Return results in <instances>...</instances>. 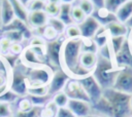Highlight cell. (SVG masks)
I'll use <instances>...</instances> for the list:
<instances>
[{"mask_svg": "<svg viewBox=\"0 0 132 117\" xmlns=\"http://www.w3.org/2000/svg\"><path fill=\"white\" fill-rule=\"evenodd\" d=\"M82 52V38L65 39L61 53V69L64 70L69 77L79 65V56Z\"/></svg>", "mask_w": 132, "mask_h": 117, "instance_id": "6da1fadb", "label": "cell"}, {"mask_svg": "<svg viewBox=\"0 0 132 117\" xmlns=\"http://www.w3.org/2000/svg\"><path fill=\"white\" fill-rule=\"evenodd\" d=\"M103 98L108 102L111 117H131V95L118 91L116 89L106 88L103 89Z\"/></svg>", "mask_w": 132, "mask_h": 117, "instance_id": "7a4b0ae2", "label": "cell"}, {"mask_svg": "<svg viewBox=\"0 0 132 117\" xmlns=\"http://www.w3.org/2000/svg\"><path fill=\"white\" fill-rule=\"evenodd\" d=\"M119 70L120 68L116 66L113 60L98 55V61L92 75L100 84V86L103 89H106L112 87Z\"/></svg>", "mask_w": 132, "mask_h": 117, "instance_id": "3957f363", "label": "cell"}, {"mask_svg": "<svg viewBox=\"0 0 132 117\" xmlns=\"http://www.w3.org/2000/svg\"><path fill=\"white\" fill-rule=\"evenodd\" d=\"M52 75H53V72L51 68L45 65L28 68V71L26 72V77H27L29 87L48 85Z\"/></svg>", "mask_w": 132, "mask_h": 117, "instance_id": "277c9868", "label": "cell"}, {"mask_svg": "<svg viewBox=\"0 0 132 117\" xmlns=\"http://www.w3.org/2000/svg\"><path fill=\"white\" fill-rule=\"evenodd\" d=\"M112 88L132 95V67H123L120 68Z\"/></svg>", "mask_w": 132, "mask_h": 117, "instance_id": "5b68a950", "label": "cell"}, {"mask_svg": "<svg viewBox=\"0 0 132 117\" xmlns=\"http://www.w3.org/2000/svg\"><path fill=\"white\" fill-rule=\"evenodd\" d=\"M28 87L29 85L26 77V72H23L21 70H13L10 76L9 89L18 94L20 98H23L27 96Z\"/></svg>", "mask_w": 132, "mask_h": 117, "instance_id": "8992f818", "label": "cell"}, {"mask_svg": "<svg viewBox=\"0 0 132 117\" xmlns=\"http://www.w3.org/2000/svg\"><path fill=\"white\" fill-rule=\"evenodd\" d=\"M78 80L81 83L86 93L88 94L92 105L101 99V96L103 94V88L100 86V84L97 82V80L94 78V76L92 74L87 77H84L81 79H78Z\"/></svg>", "mask_w": 132, "mask_h": 117, "instance_id": "52a82bcc", "label": "cell"}, {"mask_svg": "<svg viewBox=\"0 0 132 117\" xmlns=\"http://www.w3.org/2000/svg\"><path fill=\"white\" fill-rule=\"evenodd\" d=\"M65 39H56L54 41L46 42L45 44V59L48 61L52 67L61 68V53L62 46Z\"/></svg>", "mask_w": 132, "mask_h": 117, "instance_id": "ba28073f", "label": "cell"}, {"mask_svg": "<svg viewBox=\"0 0 132 117\" xmlns=\"http://www.w3.org/2000/svg\"><path fill=\"white\" fill-rule=\"evenodd\" d=\"M63 91L66 93V95L69 98V100H79V101H85V102L91 103L88 94L86 93V91L78 79L69 78Z\"/></svg>", "mask_w": 132, "mask_h": 117, "instance_id": "9c48e42d", "label": "cell"}, {"mask_svg": "<svg viewBox=\"0 0 132 117\" xmlns=\"http://www.w3.org/2000/svg\"><path fill=\"white\" fill-rule=\"evenodd\" d=\"M69 78H70L69 75L64 70H62L61 68L55 70L53 72L51 81H50V83L47 85L48 86V93L53 96L57 92L63 91L67 81L69 80Z\"/></svg>", "mask_w": 132, "mask_h": 117, "instance_id": "30bf717a", "label": "cell"}, {"mask_svg": "<svg viewBox=\"0 0 132 117\" xmlns=\"http://www.w3.org/2000/svg\"><path fill=\"white\" fill-rule=\"evenodd\" d=\"M113 62L118 68L132 67V46L128 39L123 47L113 55Z\"/></svg>", "mask_w": 132, "mask_h": 117, "instance_id": "8fae6325", "label": "cell"}, {"mask_svg": "<svg viewBox=\"0 0 132 117\" xmlns=\"http://www.w3.org/2000/svg\"><path fill=\"white\" fill-rule=\"evenodd\" d=\"M80 33H81V38L84 39H92L97 31L101 28V24L93 16H87L84 22L78 24Z\"/></svg>", "mask_w": 132, "mask_h": 117, "instance_id": "7c38bea8", "label": "cell"}, {"mask_svg": "<svg viewBox=\"0 0 132 117\" xmlns=\"http://www.w3.org/2000/svg\"><path fill=\"white\" fill-rule=\"evenodd\" d=\"M67 108L74 114L75 117H87L92 114V104L79 100H69Z\"/></svg>", "mask_w": 132, "mask_h": 117, "instance_id": "4fadbf2b", "label": "cell"}, {"mask_svg": "<svg viewBox=\"0 0 132 117\" xmlns=\"http://www.w3.org/2000/svg\"><path fill=\"white\" fill-rule=\"evenodd\" d=\"M48 16L44 12V10H37V11H30L28 14V26L32 29L42 28L47 25Z\"/></svg>", "mask_w": 132, "mask_h": 117, "instance_id": "5bb4252c", "label": "cell"}, {"mask_svg": "<svg viewBox=\"0 0 132 117\" xmlns=\"http://www.w3.org/2000/svg\"><path fill=\"white\" fill-rule=\"evenodd\" d=\"M15 18L12 6L8 0H0V20L2 27L7 26Z\"/></svg>", "mask_w": 132, "mask_h": 117, "instance_id": "9a60e30c", "label": "cell"}, {"mask_svg": "<svg viewBox=\"0 0 132 117\" xmlns=\"http://www.w3.org/2000/svg\"><path fill=\"white\" fill-rule=\"evenodd\" d=\"M104 27L109 37H128L129 31H130L125 24L120 23L118 21H113Z\"/></svg>", "mask_w": 132, "mask_h": 117, "instance_id": "2e32d148", "label": "cell"}, {"mask_svg": "<svg viewBox=\"0 0 132 117\" xmlns=\"http://www.w3.org/2000/svg\"><path fill=\"white\" fill-rule=\"evenodd\" d=\"M21 59L23 61V64L26 65L28 68H32V67L44 65L43 64V61L33 51V49L30 46L24 48V50H23V52L21 54Z\"/></svg>", "mask_w": 132, "mask_h": 117, "instance_id": "e0dca14e", "label": "cell"}, {"mask_svg": "<svg viewBox=\"0 0 132 117\" xmlns=\"http://www.w3.org/2000/svg\"><path fill=\"white\" fill-rule=\"evenodd\" d=\"M98 61V53L93 51H82L79 56V66L93 73V70Z\"/></svg>", "mask_w": 132, "mask_h": 117, "instance_id": "ac0fdd59", "label": "cell"}, {"mask_svg": "<svg viewBox=\"0 0 132 117\" xmlns=\"http://www.w3.org/2000/svg\"><path fill=\"white\" fill-rule=\"evenodd\" d=\"M92 15L101 24V26H106L107 24H109L113 21H117L116 15L113 13H111L110 11H108L105 7L95 8Z\"/></svg>", "mask_w": 132, "mask_h": 117, "instance_id": "d6986e66", "label": "cell"}, {"mask_svg": "<svg viewBox=\"0 0 132 117\" xmlns=\"http://www.w3.org/2000/svg\"><path fill=\"white\" fill-rule=\"evenodd\" d=\"M114 15L118 22L125 24L127 20L132 15V0H128L123 5H121L120 8L116 11Z\"/></svg>", "mask_w": 132, "mask_h": 117, "instance_id": "ffe728a7", "label": "cell"}, {"mask_svg": "<svg viewBox=\"0 0 132 117\" xmlns=\"http://www.w3.org/2000/svg\"><path fill=\"white\" fill-rule=\"evenodd\" d=\"M12 6L13 12L15 14V17L27 23L28 24V14L29 11L27 9V6H25L22 2H20L19 0H8Z\"/></svg>", "mask_w": 132, "mask_h": 117, "instance_id": "44dd1931", "label": "cell"}, {"mask_svg": "<svg viewBox=\"0 0 132 117\" xmlns=\"http://www.w3.org/2000/svg\"><path fill=\"white\" fill-rule=\"evenodd\" d=\"M93 41L95 42V44L97 45L98 49L105 46L106 44H108V41H109V35L105 29L104 26H101V28L97 31V33L95 34V36L92 38Z\"/></svg>", "mask_w": 132, "mask_h": 117, "instance_id": "7402d4cb", "label": "cell"}, {"mask_svg": "<svg viewBox=\"0 0 132 117\" xmlns=\"http://www.w3.org/2000/svg\"><path fill=\"white\" fill-rule=\"evenodd\" d=\"M72 5L73 4H68V3H61L60 4V12H59L58 17L61 21H63L66 26L73 24L71 21V17H70V11H71Z\"/></svg>", "mask_w": 132, "mask_h": 117, "instance_id": "603a6c76", "label": "cell"}, {"mask_svg": "<svg viewBox=\"0 0 132 117\" xmlns=\"http://www.w3.org/2000/svg\"><path fill=\"white\" fill-rule=\"evenodd\" d=\"M70 17H71V21L73 24H80L81 22H84L87 17L86 13L78 7V5L76 4H73L72 7H71V11H70Z\"/></svg>", "mask_w": 132, "mask_h": 117, "instance_id": "cb8c5ba5", "label": "cell"}, {"mask_svg": "<svg viewBox=\"0 0 132 117\" xmlns=\"http://www.w3.org/2000/svg\"><path fill=\"white\" fill-rule=\"evenodd\" d=\"M64 35H65V39H79V38H81V33H80L79 27L76 24L68 25L65 29Z\"/></svg>", "mask_w": 132, "mask_h": 117, "instance_id": "d4e9b609", "label": "cell"}, {"mask_svg": "<svg viewBox=\"0 0 132 117\" xmlns=\"http://www.w3.org/2000/svg\"><path fill=\"white\" fill-rule=\"evenodd\" d=\"M42 108L33 106V108L28 110V111H18L16 110L13 112L12 117H40V113H41Z\"/></svg>", "mask_w": 132, "mask_h": 117, "instance_id": "484cf974", "label": "cell"}, {"mask_svg": "<svg viewBox=\"0 0 132 117\" xmlns=\"http://www.w3.org/2000/svg\"><path fill=\"white\" fill-rule=\"evenodd\" d=\"M126 40H127V37H109L108 45H109L113 55L123 47Z\"/></svg>", "mask_w": 132, "mask_h": 117, "instance_id": "4316f807", "label": "cell"}, {"mask_svg": "<svg viewBox=\"0 0 132 117\" xmlns=\"http://www.w3.org/2000/svg\"><path fill=\"white\" fill-rule=\"evenodd\" d=\"M47 25L51 26L59 35L60 34H64L65 32V29H66V25L63 21H61L58 16L57 17H48V22H47Z\"/></svg>", "mask_w": 132, "mask_h": 117, "instance_id": "83f0119b", "label": "cell"}, {"mask_svg": "<svg viewBox=\"0 0 132 117\" xmlns=\"http://www.w3.org/2000/svg\"><path fill=\"white\" fill-rule=\"evenodd\" d=\"M48 93V86L42 85V86H30L28 87V96H44Z\"/></svg>", "mask_w": 132, "mask_h": 117, "instance_id": "f1b7e54d", "label": "cell"}, {"mask_svg": "<svg viewBox=\"0 0 132 117\" xmlns=\"http://www.w3.org/2000/svg\"><path fill=\"white\" fill-rule=\"evenodd\" d=\"M58 107L55 105V103L51 100L42 109L40 113V117H56L58 112Z\"/></svg>", "mask_w": 132, "mask_h": 117, "instance_id": "f546056e", "label": "cell"}, {"mask_svg": "<svg viewBox=\"0 0 132 117\" xmlns=\"http://www.w3.org/2000/svg\"><path fill=\"white\" fill-rule=\"evenodd\" d=\"M52 101L55 103V105L58 108H64V107H67L69 98L66 95L64 91H59L52 96Z\"/></svg>", "mask_w": 132, "mask_h": 117, "instance_id": "4dcf8cb0", "label": "cell"}, {"mask_svg": "<svg viewBox=\"0 0 132 117\" xmlns=\"http://www.w3.org/2000/svg\"><path fill=\"white\" fill-rule=\"evenodd\" d=\"M4 37L7 38L11 43H21L25 37L24 34L20 31H15V30H11V31H4Z\"/></svg>", "mask_w": 132, "mask_h": 117, "instance_id": "1f68e13d", "label": "cell"}, {"mask_svg": "<svg viewBox=\"0 0 132 117\" xmlns=\"http://www.w3.org/2000/svg\"><path fill=\"white\" fill-rule=\"evenodd\" d=\"M19 99H20V96L18 94H15L13 91H11L9 88L0 94V103H5V104L11 105L13 103H16V101Z\"/></svg>", "mask_w": 132, "mask_h": 117, "instance_id": "d6a6232c", "label": "cell"}, {"mask_svg": "<svg viewBox=\"0 0 132 117\" xmlns=\"http://www.w3.org/2000/svg\"><path fill=\"white\" fill-rule=\"evenodd\" d=\"M60 4L61 3H52L45 2L44 12L47 14L48 17H57L60 12Z\"/></svg>", "mask_w": 132, "mask_h": 117, "instance_id": "836d02e7", "label": "cell"}, {"mask_svg": "<svg viewBox=\"0 0 132 117\" xmlns=\"http://www.w3.org/2000/svg\"><path fill=\"white\" fill-rule=\"evenodd\" d=\"M76 5H78V7L86 13L87 16L92 15L95 10V6L91 0H78Z\"/></svg>", "mask_w": 132, "mask_h": 117, "instance_id": "e575fe53", "label": "cell"}, {"mask_svg": "<svg viewBox=\"0 0 132 117\" xmlns=\"http://www.w3.org/2000/svg\"><path fill=\"white\" fill-rule=\"evenodd\" d=\"M41 37L45 40V42H50V41H54V40L58 39L59 38V34L51 26L46 25L43 28V32H42Z\"/></svg>", "mask_w": 132, "mask_h": 117, "instance_id": "d590c367", "label": "cell"}, {"mask_svg": "<svg viewBox=\"0 0 132 117\" xmlns=\"http://www.w3.org/2000/svg\"><path fill=\"white\" fill-rule=\"evenodd\" d=\"M126 1L128 0H104V7L114 14L116 11L120 8V6L123 5Z\"/></svg>", "mask_w": 132, "mask_h": 117, "instance_id": "8d00e7d4", "label": "cell"}, {"mask_svg": "<svg viewBox=\"0 0 132 117\" xmlns=\"http://www.w3.org/2000/svg\"><path fill=\"white\" fill-rule=\"evenodd\" d=\"M16 110L18 111H28L30 109L33 108V105H32V102L31 100L29 99V96H23V98H20L18 101H16Z\"/></svg>", "mask_w": 132, "mask_h": 117, "instance_id": "74e56055", "label": "cell"}, {"mask_svg": "<svg viewBox=\"0 0 132 117\" xmlns=\"http://www.w3.org/2000/svg\"><path fill=\"white\" fill-rule=\"evenodd\" d=\"M45 6V1L41 0H31L29 4L27 5L28 11H37V10H44Z\"/></svg>", "mask_w": 132, "mask_h": 117, "instance_id": "f35d334b", "label": "cell"}, {"mask_svg": "<svg viewBox=\"0 0 132 117\" xmlns=\"http://www.w3.org/2000/svg\"><path fill=\"white\" fill-rule=\"evenodd\" d=\"M13 111L11 105L0 103V117H12Z\"/></svg>", "mask_w": 132, "mask_h": 117, "instance_id": "ab89813d", "label": "cell"}, {"mask_svg": "<svg viewBox=\"0 0 132 117\" xmlns=\"http://www.w3.org/2000/svg\"><path fill=\"white\" fill-rule=\"evenodd\" d=\"M45 44H46L45 40L41 36H37V35H33L29 42V46H45Z\"/></svg>", "mask_w": 132, "mask_h": 117, "instance_id": "60d3db41", "label": "cell"}, {"mask_svg": "<svg viewBox=\"0 0 132 117\" xmlns=\"http://www.w3.org/2000/svg\"><path fill=\"white\" fill-rule=\"evenodd\" d=\"M10 45H11V42L5 38V37H2L0 39V48H1V54H6L9 52V49H10Z\"/></svg>", "mask_w": 132, "mask_h": 117, "instance_id": "b9f144b4", "label": "cell"}, {"mask_svg": "<svg viewBox=\"0 0 132 117\" xmlns=\"http://www.w3.org/2000/svg\"><path fill=\"white\" fill-rule=\"evenodd\" d=\"M24 50V47L21 43H11L10 45V49H9V53L13 54V55H16V56H21L22 52Z\"/></svg>", "mask_w": 132, "mask_h": 117, "instance_id": "7bdbcfd3", "label": "cell"}, {"mask_svg": "<svg viewBox=\"0 0 132 117\" xmlns=\"http://www.w3.org/2000/svg\"><path fill=\"white\" fill-rule=\"evenodd\" d=\"M56 117H75V116L67 107H64V108H59L58 109Z\"/></svg>", "mask_w": 132, "mask_h": 117, "instance_id": "ee69618b", "label": "cell"}, {"mask_svg": "<svg viewBox=\"0 0 132 117\" xmlns=\"http://www.w3.org/2000/svg\"><path fill=\"white\" fill-rule=\"evenodd\" d=\"M95 6V8H101L104 7V0H91Z\"/></svg>", "mask_w": 132, "mask_h": 117, "instance_id": "f6af8a7d", "label": "cell"}, {"mask_svg": "<svg viewBox=\"0 0 132 117\" xmlns=\"http://www.w3.org/2000/svg\"><path fill=\"white\" fill-rule=\"evenodd\" d=\"M125 25H126V27H127L129 30H131V29H132V15L127 20V22L125 23Z\"/></svg>", "mask_w": 132, "mask_h": 117, "instance_id": "bcb514c9", "label": "cell"}, {"mask_svg": "<svg viewBox=\"0 0 132 117\" xmlns=\"http://www.w3.org/2000/svg\"><path fill=\"white\" fill-rule=\"evenodd\" d=\"M127 39H128L129 43H130V44H131V46H132V29H131V30L129 31V35H128Z\"/></svg>", "mask_w": 132, "mask_h": 117, "instance_id": "7dc6e473", "label": "cell"}, {"mask_svg": "<svg viewBox=\"0 0 132 117\" xmlns=\"http://www.w3.org/2000/svg\"><path fill=\"white\" fill-rule=\"evenodd\" d=\"M76 0H61V3H68V4H73Z\"/></svg>", "mask_w": 132, "mask_h": 117, "instance_id": "c3c4849f", "label": "cell"}, {"mask_svg": "<svg viewBox=\"0 0 132 117\" xmlns=\"http://www.w3.org/2000/svg\"><path fill=\"white\" fill-rule=\"evenodd\" d=\"M19 1H20V2H22V3H23V4L25 5V6H27V5L29 4V2H30L31 0H19Z\"/></svg>", "mask_w": 132, "mask_h": 117, "instance_id": "681fc988", "label": "cell"}, {"mask_svg": "<svg viewBox=\"0 0 132 117\" xmlns=\"http://www.w3.org/2000/svg\"><path fill=\"white\" fill-rule=\"evenodd\" d=\"M46 2H52V3H61V0H46Z\"/></svg>", "mask_w": 132, "mask_h": 117, "instance_id": "f907efd6", "label": "cell"}, {"mask_svg": "<svg viewBox=\"0 0 132 117\" xmlns=\"http://www.w3.org/2000/svg\"><path fill=\"white\" fill-rule=\"evenodd\" d=\"M87 117H104V116H101V115H98V114H91Z\"/></svg>", "mask_w": 132, "mask_h": 117, "instance_id": "816d5d0a", "label": "cell"}, {"mask_svg": "<svg viewBox=\"0 0 132 117\" xmlns=\"http://www.w3.org/2000/svg\"><path fill=\"white\" fill-rule=\"evenodd\" d=\"M131 109H132V95H131Z\"/></svg>", "mask_w": 132, "mask_h": 117, "instance_id": "f5cc1de1", "label": "cell"}, {"mask_svg": "<svg viewBox=\"0 0 132 117\" xmlns=\"http://www.w3.org/2000/svg\"><path fill=\"white\" fill-rule=\"evenodd\" d=\"M0 54H1V48H0Z\"/></svg>", "mask_w": 132, "mask_h": 117, "instance_id": "db71d44e", "label": "cell"}, {"mask_svg": "<svg viewBox=\"0 0 132 117\" xmlns=\"http://www.w3.org/2000/svg\"><path fill=\"white\" fill-rule=\"evenodd\" d=\"M41 1H45V2H46V0H41Z\"/></svg>", "mask_w": 132, "mask_h": 117, "instance_id": "11a10c76", "label": "cell"}, {"mask_svg": "<svg viewBox=\"0 0 132 117\" xmlns=\"http://www.w3.org/2000/svg\"><path fill=\"white\" fill-rule=\"evenodd\" d=\"M131 117H132V116H131Z\"/></svg>", "mask_w": 132, "mask_h": 117, "instance_id": "9f6ffc18", "label": "cell"}]
</instances>
